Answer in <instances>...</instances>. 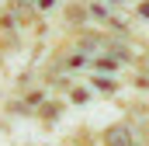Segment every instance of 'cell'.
I'll return each instance as SVG.
<instances>
[{"label": "cell", "mask_w": 149, "mask_h": 146, "mask_svg": "<svg viewBox=\"0 0 149 146\" xmlns=\"http://www.w3.org/2000/svg\"><path fill=\"white\" fill-rule=\"evenodd\" d=\"M108 146H132V136H128V129H111L108 132Z\"/></svg>", "instance_id": "6da1fadb"}]
</instances>
